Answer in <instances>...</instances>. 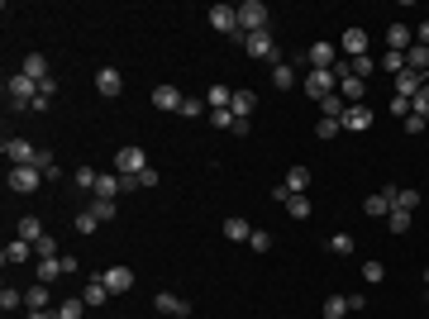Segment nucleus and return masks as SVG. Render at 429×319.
Listing matches in <instances>:
<instances>
[{"label": "nucleus", "instance_id": "6", "mask_svg": "<svg viewBox=\"0 0 429 319\" xmlns=\"http://www.w3.org/2000/svg\"><path fill=\"white\" fill-rule=\"evenodd\" d=\"M363 210L372 214V219H387V214L396 210V186H387V191H377V196H367V201H363Z\"/></svg>", "mask_w": 429, "mask_h": 319}, {"label": "nucleus", "instance_id": "20", "mask_svg": "<svg viewBox=\"0 0 429 319\" xmlns=\"http://www.w3.org/2000/svg\"><path fill=\"white\" fill-rule=\"evenodd\" d=\"M29 253H34V243H24V238H14V243H5V267H19V262H29Z\"/></svg>", "mask_w": 429, "mask_h": 319}, {"label": "nucleus", "instance_id": "9", "mask_svg": "<svg viewBox=\"0 0 429 319\" xmlns=\"http://www.w3.org/2000/svg\"><path fill=\"white\" fill-rule=\"evenodd\" d=\"M101 281L110 286V296H124V291H134V272H129V267H110V272H101Z\"/></svg>", "mask_w": 429, "mask_h": 319}, {"label": "nucleus", "instance_id": "24", "mask_svg": "<svg viewBox=\"0 0 429 319\" xmlns=\"http://www.w3.org/2000/svg\"><path fill=\"white\" fill-rule=\"evenodd\" d=\"M19 72H24V77H34V81H38V86H43V81H48V62H43V53H29V58H24V67H19Z\"/></svg>", "mask_w": 429, "mask_h": 319}, {"label": "nucleus", "instance_id": "40", "mask_svg": "<svg viewBox=\"0 0 429 319\" xmlns=\"http://www.w3.org/2000/svg\"><path fill=\"white\" fill-rule=\"evenodd\" d=\"M382 67H387L391 77H401V72H406V53H391V48H387V58H382Z\"/></svg>", "mask_w": 429, "mask_h": 319}, {"label": "nucleus", "instance_id": "26", "mask_svg": "<svg viewBox=\"0 0 429 319\" xmlns=\"http://www.w3.org/2000/svg\"><path fill=\"white\" fill-rule=\"evenodd\" d=\"M425 81H429V77H415V72H401V77H396V96H406V101H415V91H420Z\"/></svg>", "mask_w": 429, "mask_h": 319}, {"label": "nucleus", "instance_id": "34", "mask_svg": "<svg viewBox=\"0 0 429 319\" xmlns=\"http://www.w3.org/2000/svg\"><path fill=\"white\" fill-rule=\"evenodd\" d=\"M19 305H24V291H14V286H5V291H0V310H5V315H14Z\"/></svg>", "mask_w": 429, "mask_h": 319}, {"label": "nucleus", "instance_id": "18", "mask_svg": "<svg viewBox=\"0 0 429 319\" xmlns=\"http://www.w3.org/2000/svg\"><path fill=\"white\" fill-rule=\"evenodd\" d=\"M82 301H86L91 310H101V305L110 301V286L101 281V277H91V281H86V291H82Z\"/></svg>", "mask_w": 429, "mask_h": 319}, {"label": "nucleus", "instance_id": "5", "mask_svg": "<svg viewBox=\"0 0 429 319\" xmlns=\"http://www.w3.org/2000/svg\"><path fill=\"white\" fill-rule=\"evenodd\" d=\"M153 305H158V315H172V319H186V315H191V301H182V296H172V291H158V296H153Z\"/></svg>", "mask_w": 429, "mask_h": 319}, {"label": "nucleus", "instance_id": "8", "mask_svg": "<svg viewBox=\"0 0 429 319\" xmlns=\"http://www.w3.org/2000/svg\"><path fill=\"white\" fill-rule=\"evenodd\" d=\"M38 172L34 167H10V191H19V196H29V191H38Z\"/></svg>", "mask_w": 429, "mask_h": 319}, {"label": "nucleus", "instance_id": "2", "mask_svg": "<svg viewBox=\"0 0 429 319\" xmlns=\"http://www.w3.org/2000/svg\"><path fill=\"white\" fill-rule=\"evenodd\" d=\"M114 172H119V177H138V172H148V153H143L138 143H124V148L114 153Z\"/></svg>", "mask_w": 429, "mask_h": 319}, {"label": "nucleus", "instance_id": "39", "mask_svg": "<svg viewBox=\"0 0 429 319\" xmlns=\"http://www.w3.org/2000/svg\"><path fill=\"white\" fill-rule=\"evenodd\" d=\"M206 101H196V96H186V101H182V110H177V114H186V119H201V114H206Z\"/></svg>", "mask_w": 429, "mask_h": 319}, {"label": "nucleus", "instance_id": "22", "mask_svg": "<svg viewBox=\"0 0 429 319\" xmlns=\"http://www.w3.org/2000/svg\"><path fill=\"white\" fill-rule=\"evenodd\" d=\"M406 72H415V77H429V48H420V43H415V48L406 53Z\"/></svg>", "mask_w": 429, "mask_h": 319}, {"label": "nucleus", "instance_id": "54", "mask_svg": "<svg viewBox=\"0 0 429 319\" xmlns=\"http://www.w3.org/2000/svg\"><path fill=\"white\" fill-rule=\"evenodd\" d=\"M24 319H58V310H24Z\"/></svg>", "mask_w": 429, "mask_h": 319}, {"label": "nucleus", "instance_id": "13", "mask_svg": "<svg viewBox=\"0 0 429 319\" xmlns=\"http://www.w3.org/2000/svg\"><path fill=\"white\" fill-rule=\"evenodd\" d=\"M96 91H101V96H119V91H124L119 67H101V72H96Z\"/></svg>", "mask_w": 429, "mask_h": 319}, {"label": "nucleus", "instance_id": "42", "mask_svg": "<svg viewBox=\"0 0 429 319\" xmlns=\"http://www.w3.org/2000/svg\"><path fill=\"white\" fill-rule=\"evenodd\" d=\"M96 181H101V172H91V167H77V186H82V191H96Z\"/></svg>", "mask_w": 429, "mask_h": 319}, {"label": "nucleus", "instance_id": "33", "mask_svg": "<svg viewBox=\"0 0 429 319\" xmlns=\"http://www.w3.org/2000/svg\"><path fill=\"white\" fill-rule=\"evenodd\" d=\"M229 101H234L229 86H210V91H206V105H210V110H229Z\"/></svg>", "mask_w": 429, "mask_h": 319}, {"label": "nucleus", "instance_id": "36", "mask_svg": "<svg viewBox=\"0 0 429 319\" xmlns=\"http://www.w3.org/2000/svg\"><path fill=\"white\" fill-rule=\"evenodd\" d=\"M348 315V296H329L324 301V319H343Z\"/></svg>", "mask_w": 429, "mask_h": 319}, {"label": "nucleus", "instance_id": "1", "mask_svg": "<svg viewBox=\"0 0 429 319\" xmlns=\"http://www.w3.org/2000/svg\"><path fill=\"white\" fill-rule=\"evenodd\" d=\"M267 29V5L262 0H243L238 5V34L248 38V34H262Z\"/></svg>", "mask_w": 429, "mask_h": 319}, {"label": "nucleus", "instance_id": "10", "mask_svg": "<svg viewBox=\"0 0 429 319\" xmlns=\"http://www.w3.org/2000/svg\"><path fill=\"white\" fill-rule=\"evenodd\" d=\"M372 119H377V114H372L367 105H348L339 124H343V129H353V133H363V129H372Z\"/></svg>", "mask_w": 429, "mask_h": 319}, {"label": "nucleus", "instance_id": "16", "mask_svg": "<svg viewBox=\"0 0 429 319\" xmlns=\"http://www.w3.org/2000/svg\"><path fill=\"white\" fill-rule=\"evenodd\" d=\"M306 62H310V67H324V72H329V67L339 62V48H334V43H315V48L306 53Z\"/></svg>", "mask_w": 429, "mask_h": 319}, {"label": "nucleus", "instance_id": "19", "mask_svg": "<svg viewBox=\"0 0 429 319\" xmlns=\"http://www.w3.org/2000/svg\"><path fill=\"white\" fill-rule=\"evenodd\" d=\"M282 186H286V191H291V196H306V191H310V167H291V172H286V181H282Z\"/></svg>", "mask_w": 429, "mask_h": 319}, {"label": "nucleus", "instance_id": "41", "mask_svg": "<svg viewBox=\"0 0 429 319\" xmlns=\"http://www.w3.org/2000/svg\"><path fill=\"white\" fill-rule=\"evenodd\" d=\"M114 210H119L114 201H91V214H96L101 224H110V219H114Z\"/></svg>", "mask_w": 429, "mask_h": 319}, {"label": "nucleus", "instance_id": "17", "mask_svg": "<svg viewBox=\"0 0 429 319\" xmlns=\"http://www.w3.org/2000/svg\"><path fill=\"white\" fill-rule=\"evenodd\" d=\"M339 96H343L348 105H363V96H367V81H358V77L348 72V77L339 81Z\"/></svg>", "mask_w": 429, "mask_h": 319}, {"label": "nucleus", "instance_id": "45", "mask_svg": "<svg viewBox=\"0 0 429 319\" xmlns=\"http://www.w3.org/2000/svg\"><path fill=\"white\" fill-rule=\"evenodd\" d=\"M34 253H38V257H58V238H53V233H43V238L34 243Z\"/></svg>", "mask_w": 429, "mask_h": 319}, {"label": "nucleus", "instance_id": "28", "mask_svg": "<svg viewBox=\"0 0 429 319\" xmlns=\"http://www.w3.org/2000/svg\"><path fill=\"white\" fill-rule=\"evenodd\" d=\"M24 310H48V286H43V281H34V286L24 291Z\"/></svg>", "mask_w": 429, "mask_h": 319}, {"label": "nucleus", "instance_id": "29", "mask_svg": "<svg viewBox=\"0 0 429 319\" xmlns=\"http://www.w3.org/2000/svg\"><path fill=\"white\" fill-rule=\"evenodd\" d=\"M119 191H124V181H119V172H114V177H101V181H96V201H114Z\"/></svg>", "mask_w": 429, "mask_h": 319}, {"label": "nucleus", "instance_id": "15", "mask_svg": "<svg viewBox=\"0 0 429 319\" xmlns=\"http://www.w3.org/2000/svg\"><path fill=\"white\" fill-rule=\"evenodd\" d=\"M339 53H348V58H363V53H367V29H343V43H339Z\"/></svg>", "mask_w": 429, "mask_h": 319}, {"label": "nucleus", "instance_id": "43", "mask_svg": "<svg viewBox=\"0 0 429 319\" xmlns=\"http://www.w3.org/2000/svg\"><path fill=\"white\" fill-rule=\"evenodd\" d=\"M248 248H253V253H267V248H272V233H267V229H253Z\"/></svg>", "mask_w": 429, "mask_h": 319}, {"label": "nucleus", "instance_id": "52", "mask_svg": "<svg viewBox=\"0 0 429 319\" xmlns=\"http://www.w3.org/2000/svg\"><path fill=\"white\" fill-rule=\"evenodd\" d=\"M138 186H143V191H153V186H158V172H153V167H148V172H138Z\"/></svg>", "mask_w": 429, "mask_h": 319}, {"label": "nucleus", "instance_id": "14", "mask_svg": "<svg viewBox=\"0 0 429 319\" xmlns=\"http://www.w3.org/2000/svg\"><path fill=\"white\" fill-rule=\"evenodd\" d=\"M387 48H391V53H410V48H415V34H410L406 24H391V29H387Z\"/></svg>", "mask_w": 429, "mask_h": 319}, {"label": "nucleus", "instance_id": "48", "mask_svg": "<svg viewBox=\"0 0 429 319\" xmlns=\"http://www.w3.org/2000/svg\"><path fill=\"white\" fill-rule=\"evenodd\" d=\"M387 224H391V233H406V229H410V214H406V210H391V214H387Z\"/></svg>", "mask_w": 429, "mask_h": 319}, {"label": "nucleus", "instance_id": "4", "mask_svg": "<svg viewBox=\"0 0 429 319\" xmlns=\"http://www.w3.org/2000/svg\"><path fill=\"white\" fill-rule=\"evenodd\" d=\"M210 24L219 34H229V38L243 43V34H238V5H210Z\"/></svg>", "mask_w": 429, "mask_h": 319}, {"label": "nucleus", "instance_id": "31", "mask_svg": "<svg viewBox=\"0 0 429 319\" xmlns=\"http://www.w3.org/2000/svg\"><path fill=\"white\" fill-rule=\"evenodd\" d=\"M19 238H24V243H38V238H43V224H38V214H24V219H19Z\"/></svg>", "mask_w": 429, "mask_h": 319}, {"label": "nucleus", "instance_id": "12", "mask_svg": "<svg viewBox=\"0 0 429 319\" xmlns=\"http://www.w3.org/2000/svg\"><path fill=\"white\" fill-rule=\"evenodd\" d=\"M58 277H67V267H62V257H38V267H34V281H43V286H53Z\"/></svg>", "mask_w": 429, "mask_h": 319}, {"label": "nucleus", "instance_id": "53", "mask_svg": "<svg viewBox=\"0 0 429 319\" xmlns=\"http://www.w3.org/2000/svg\"><path fill=\"white\" fill-rule=\"evenodd\" d=\"M425 124H429V119H420V114H410V119H406V133H425Z\"/></svg>", "mask_w": 429, "mask_h": 319}, {"label": "nucleus", "instance_id": "38", "mask_svg": "<svg viewBox=\"0 0 429 319\" xmlns=\"http://www.w3.org/2000/svg\"><path fill=\"white\" fill-rule=\"evenodd\" d=\"M286 214H291V219H306V214H310V196H291V201H286Z\"/></svg>", "mask_w": 429, "mask_h": 319}, {"label": "nucleus", "instance_id": "37", "mask_svg": "<svg viewBox=\"0 0 429 319\" xmlns=\"http://www.w3.org/2000/svg\"><path fill=\"white\" fill-rule=\"evenodd\" d=\"M372 67H377V62H372L367 53H363V58H348V72H353L358 81H363V77H372Z\"/></svg>", "mask_w": 429, "mask_h": 319}, {"label": "nucleus", "instance_id": "25", "mask_svg": "<svg viewBox=\"0 0 429 319\" xmlns=\"http://www.w3.org/2000/svg\"><path fill=\"white\" fill-rule=\"evenodd\" d=\"M272 86H277V91H291V86H296V67H291V62H272Z\"/></svg>", "mask_w": 429, "mask_h": 319}, {"label": "nucleus", "instance_id": "23", "mask_svg": "<svg viewBox=\"0 0 429 319\" xmlns=\"http://www.w3.org/2000/svg\"><path fill=\"white\" fill-rule=\"evenodd\" d=\"M229 110H234V119H248V114L258 110V96H253V91H234V101H229Z\"/></svg>", "mask_w": 429, "mask_h": 319}, {"label": "nucleus", "instance_id": "47", "mask_svg": "<svg viewBox=\"0 0 429 319\" xmlns=\"http://www.w3.org/2000/svg\"><path fill=\"white\" fill-rule=\"evenodd\" d=\"M96 229H101V219H96L91 210H82V214H77V233H96Z\"/></svg>", "mask_w": 429, "mask_h": 319}, {"label": "nucleus", "instance_id": "21", "mask_svg": "<svg viewBox=\"0 0 429 319\" xmlns=\"http://www.w3.org/2000/svg\"><path fill=\"white\" fill-rule=\"evenodd\" d=\"M182 101H186V96H182L177 86H158V91H153V105L158 110H182Z\"/></svg>", "mask_w": 429, "mask_h": 319}, {"label": "nucleus", "instance_id": "27", "mask_svg": "<svg viewBox=\"0 0 429 319\" xmlns=\"http://www.w3.org/2000/svg\"><path fill=\"white\" fill-rule=\"evenodd\" d=\"M224 238L248 243V238H253V224H248V219H224Z\"/></svg>", "mask_w": 429, "mask_h": 319}, {"label": "nucleus", "instance_id": "3", "mask_svg": "<svg viewBox=\"0 0 429 319\" xmlns=\"http://www.w3.org/2000/svg\"><path fill=\"white\" fill-rule=\"evenodd\" d=\"M339 91V77H334V67L324 72V67H310V77H306V96L310 101H324V96H334Z\"/></svg>", "mask_w": 429, "mask_h": 319}, {"label": "nucleus", "instance_id": "30", "mask_svg": "<svg viewBox=\"0 0 429 319\" xmlns=\"http://www.w3.org/2000/svg\"><path fill=\"white\" fill-rule=\"evenodd\" d=\"M29 167H34V172H38V177H48V181H53V177H58V162H53V153H43V148H38V153H34V162H29Z\"/></svg>", "mask_w": 429, "mask_h": 319}, {"label": "nucleus", "instance_id": "11", "mask_svg": "<svg viewBox=\"0 0 429 319\" xmlns=\"http://www.w3.org/2000/svg\"><path fill=\"white\" fill-rule=\"evenodd\" d=\"M34 153H38V148H29L24 138H5V157H10V167H29Z\"/></svg>", "mask_w": 429, "mask_h": 319}, {"label": "nucleus", "instance_id": "51", "mask_svg": "<svg viewBox=\"0 0 429 319\" xmlns=\"http://www.w3.org/2000/svg\"><path fill=\"white\" fill-rule=\"evenodd\" d=\"M391 114H396V119H410V101H406V96H391Z\"/></svg>", "mask_w": 429, "mask_h": 319}, {"label": "nucleus", "instance_id": "46", "mask_svg": "<svg viewBox=\"0 0 429 319\" xmlns=\"http://www.w3.org/2000/svg\"><path fill=\"white\" fill-rule=\"evenodd\" d=\"M363 281H372V286L387 281V267H382V262H363Z\"/></svg>", "mask_w": 429, "mask_h": 319}, {"label": "nucleus", "instance_id": "32", "mask_svg": "<svg viewBox=\"0 0 429 319\" xmlns=\"http://www.w3.org/2000/svg\"><path fill=\"white\" fill-rule=\"evenodd\" d=\"M86 310H91V305H86L82 296H72V301H62V305H58V319H82Z\"/></svg>", "mask_w": 429, "mask_h": 319}, {"label": "nucleus", "instance_id": "7", "mask_svg": "<svg viewBox=\"0 0 429 319\" xmlns=\"http://www.w3.org/2000/svg\"><path fill=\"white\" fill-rule=\"evenodd\" d=\"M243 48H248L253 58H272V62H277V43H272V29H262V34H248V38H243Z\"/></svg>", "mask_w": 429, "mask_h": 319}, {"label": "nucleus", "instance_id": "55", "mask_svg": "<svg viewBox=\"0 0 429 319\" xmlns=\"http://www.w3.org/2000/svg\"><path fill=\"white\" fill-rule=\"evenodd\" d=\"M425 281H429V272H425Z\"/></svg>", "mask_w": 429, "mask_h": 319}, {"label": "nucleus", "instance_id": "49", "mask_svg": "<svg viewBox=\"0 0 429 319\" xmlns=\"http://www.w3.org/2000/svg\"><path fill=\"white\" fill-rule=\"evenodd\" d=\"M210 124H219V129H234L238 119H234V110H210Z\"/></svg>", "mask_w": 429, "mask_h": 319}, {"label": "nucleus", "instance_id": "50", "mask_svg": "<svg viewBox=\"0 0 429 319\" xmlns=\"http://www.w3.org/2000/svg\"><path fill=\"white\" fill-rule=\"evenodd\" d=\"M315 133H320V138H334V133H343V124H339V119H320Z\"/></svg>", "mask_w": 429, "mask_h": 319}, {"label": "nucleus", "instance_id": "44", "mask_svg": "<svg viewBox=\"0 0 429 319\" xmlns=\"http://www.w3.org/2000/svg\"><path fill=\"white\" fill-rule=\"evenodd\" d=\"M329 253L348 257V253H353V238H348V233H334V238H329Z\"/></svg>", "mask_w": 429, "mask_h": 319}, {"label": "nucleus", "instance_id": "35", "mask_svg": "<svg viewBox=\"0 0 429 319\" xmlns=\"http://www.w3.org/2000/svg\"><path fill=\"white\" fill-rule=\"evenodd\" d=\"M415 205H420V191H415V186H406V191H396V210L415 214Z\"/></svg>", "mask_w": 429, "mask_h": 319}]
</instances>
